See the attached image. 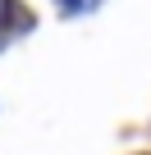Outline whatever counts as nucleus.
I'll return each mask as SVG.
<instances>
[{
	"mask_svg": "<svg viewBox=\"0 0 151 155\" xmlns=\"http://www.w3.org/2000/svg\"><path fill=\"white\" fill-rule=\"evenodd\" d=\"M14 28H28V14L14 5V0H0V37L14 32Z\"/></svg>",
	"mask_w": 151,
	"mask_h": 155,
	"instance_id": "1",
	"label": "nucleus"
}]
</instances>
